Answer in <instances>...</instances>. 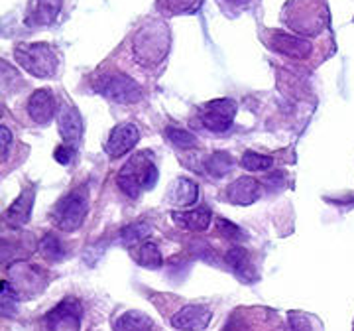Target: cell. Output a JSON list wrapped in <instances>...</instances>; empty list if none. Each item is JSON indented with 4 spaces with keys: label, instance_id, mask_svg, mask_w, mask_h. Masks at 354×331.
Instances as JSON below:
<instances>
[{
    "label": "cell",
    "instance_id": "obj_14",
    "mask_svg": "<svg viewBox=\"0 0 354 331\" xmlns=\"http://www.w3.org/2000/svg\"><path fill=\"white\" fill-rule=\"evenodd\" d=\"M260 186L254 178L234 179L227 188V199L234 205H250L258 199Z\"/></svg>",
    "mask_w": 354,
    "mask_h": 331
},
{
    "label": "cell",
    "instance_id": "obj_11",
    "mask_svg": "<svg viewBox=\"0 0 354 331\" xmlns=\"http://www.w3.org/2000/svg\"><path fill=\"white\" fill-rule=\"evenodd\" d=\"M268 46L281 55H288L293 60H305L313 51V46L309 39L297 38L291 34H283V32H272L270 39H268Z\"/></svg>",
    "mask_w": 354,
    "mask_h": 331
},
{
    "label": "cell",
    "instance_id": "obj_3",
    "mask_svg": "<svg viewBox=\"0 0 354 331\" xmlns=\"http://www.w3.org/2000/svg\"><path fill=\"white\" fill-rule=\"evenodd\" d=\"M14 57L30 75L51 77L57 69L55 51L48 44H20L14 50Z\"/></svg>",
    "mask_w": 354,
    "mask_h": 331
},
{
    "label": "cell",
    "instance_id": "obj_21",
    "mask_svg": "<svg viewBox=\"0 0 354 331\" xmlns=\"http://www.w3.org/2000/svg\"><path fill=\"white\" fill-rule=\"evenodd\" d=\"M136 262H138L140 267L160 268L162 262H164V258H162L160 249L153 242H144V244H140V249L136 251Z\"/></svg>",
    "mask_w": 354,
    "mask_h": 331
},
{
    "label": "cell",
    "instance_id": "obj_22",
    "mask_svg": "<svg viewBox=\"0 0 354 331\" xmlns=\"http://www.w3.org/2000/svg\"><path fill=\"white\" fill-rule=\"evenodd\" d=\"M205 166H207V172H209L211 176L221 178V176H225V174H228V172L232 170L234 160H232V158H230V154L227 152H215L207 158Z\"/></svg>",
    "mask_w": 354,
    "mask_h": 331
},
{
    "label": "cell",
    "instance_id": "obj_7",
    "mask_svg": "<svg viewBox=\"0 0 354 331\" xmlns=\"http://www.w3.org/2000/svg\"><path fill=\"white\" fill-rule=\"evenodd\" d=\"M81 318H83L81 304L73 298H67L46 316V328L48 331H79Z\"/></svg>",
    "mask_w": 354,
    "mask_h": 331
},
{
    "label": "cell",
    "instance_id": "obj_28",
    "mask_svg": "<svg viewBox=\"0 0 354 331\" xmlns=\"http://www.w3.org/2000/svg\"><path fill=\"white\" fill-rule=\"evenodd\" d=\"M165 2H167V8L174 14L195 12L201 4V0H165Z\"/></svg>",
    "mask_w": 354,
    "mask_h": 331
},
{
    "label": "cell",
    "instance_id": "obj_1",
    "mask_svg": "<svg viewBox=\"0 0 354 331\" xmlns=\"http://www.w3.org/2000/svg\"><path fill=\"white\" fill-rule=\"evenodd\" d=\"M158 181V168L144 152L130 158V162L122 166L118 172V188L127 193L128 197H138L144 190H152Z\"/></svg>",
    "mask_w": 354,
    "mask_h": 331
},
{
    "label": "cell",
    "instance_id": "obj_9",
    "mask_svg": "<svg viewBox=\"0 0 354 331\" xmlns=\"http://www.w3.org/2000/svg\"><path fill=\"white\" fill-rule=\"evenodd\" d=\"M140 141V132L136 125L122 123L118 127L113 128V132L109 134V141L104 144V150L109 154V158H120L127 152H130Z\"/></svg>",
    "mask_w": 354,
    "mask_h": 331
},
{
    "label": "cell",
    "instance_id": "obj_6",
    "mask_svg": "<svg viewBox=\"0 0 354 331\" xmlns=\"http://www.w3.org/2000/svg\"><path fill=\"white\" fill-rule=\"evenodd\" d=\"M236 111L239 105L232 99H215L203 107L201 123L213 132H227L234 120Z\"/></svg>",
    "mask_w": 354,
    "mask_h": 331
},
{
    "label": "cell",
    "instance_id": "obj_18",
    "mask_svg": "<svg viewBox=\"0 0 354 331\" xmlns=\"http://www.w3.org/2000/svg\"><path fill=\"white\" fill-rule=\"evenodd\" d=\"M171 219L179 227L199 233V231L209 229V225H211V209L199 207V209H193V211H176V213H171Z\"/></svg>",
    "mask_w": 354,
    "mask_h": 331
},
{
    "label": "cell",
    "instance_id": "obj_13",
    "mask_svg": "<svg viewBox=\"0 0 354 331\" xmlns=\"http://www.w3.org/2000/svg\"><path fill=\"white\" fill-rule=\"evenodd\" d=\"M55 111L53 95L48 89H38L28 99V115L38 125H48Z\"/></svg>",
    "mask_w": 354,
    "mask_h": 331
},
{
    "label": "cell",
    "instance_id": "obj_31",
    "mask_svg": "<svg viewBox=\"0 0 354 331\" xmlns=\"http://www.w3.org/2000/svg\"><path fill=\"white\" fill-rule=\"evenodd\" d=\"M10 142H12V134H10V130L4 127H0V148H2V154H0V158H2V162L6 160V156H8V148H10Z\"/></svg>",
    "mask_w": 354,
    "mask_h": 331
},
{
    "label": "cell",
    "instance_id": "obj_25",
    "mask_svg": "<svg viewBox=\"0 0 354 331\" xmlns=\"http://www.w3.org/2000/svg\"><path fill=\"white\" fill-rule=\"evenodd\" d=\"M242 168L250 170V172H264V170H270L274 160L270 156H264V154H256V152H244L241 160Z\"/></svg>",
    "mask_w": 354,
    "mask_h": 331
},
{
    "label": "cell",
    "instance_id": "obj_5",
    "mask_svg": "<svg viewBox=\"0 0 354 331\" xmlns=\"http://www.w3.org/2000/svg\"><path fill=\"white\" fill-rule=\"evenodd\" d=\"M95 91L102 97H106L114 102H122V105L138 102L144 95V91L138 83L124 73H104L97 79Z\"/></svg>",
    "mask_w": 354,
    "mask_h": 331
},
{
    "label": "cell",
    "instance_id": "obj_15",
    "mask_svg": "<svg viewBox=\"0 0 354 331\" xmlns=\"http://www.w3.org/2000/svg\"><path fill=\"white\" fill-rule=\"evenodd\" d=\"M62 10V0H32L26 22L30 26L51 24Z\"/></svg>",
    "mask_w": 354,
    "mask_h": 331
},
{
    "label": "cell",
    "instance_id": "obj_29",
    "mask_svg": "<svg viewBox=\"0 0 354 331\" xmlns=\"http://www.w3.org/2000/svg\"><path fill=\"white\" fill-rule=\"evenodd\" d=\"M218 229L225 233V237L232 239V241H239V239H244V233H242L236 225H232L227 219H218Z\"/></svg>",
    "mask_w": 354,
    "mask_h": 331
},
{
    "label": "cell",
    "instance_id": "obj_32",
    "mask_svg": "<svg viewBox=\"0 0 354 331\" xmlns=\"http://www.w3.org/2000/svg\"><path fill=\"white\" fill-rule=\"evenodd\" d=\"M228 2H230V4H234V6H246L250 0H228Z\"/></svg>",
    "mask_w": 354,
    "mask_h": 331
},
{
    "label": "cell",
    "instance_id": "obj_17",
    "mask_svg": "<svg viewBox=\"0 0 354 331\" xmlns=\"http://www.w3.org/2000/svg\"><path fill=\"white\" fill-rule=\"evenodd\" d=\"M225 260H227V265L232 268V272L244 282H254L256 280V268L252 265V258L250 255L241 249V247H234V249H230L225 256Z\"/></svg>",
    "mask_w": 354,
    "mask_h": 331
},
{
    "label": "cell",
    "instance_id": "obj_23",
    "mask_svg": "<svg viewBox=\"0 0 354 331\" xmlns=\"http://www.w3.org/2000/svg\"><path fill=\"white\" fill-rule=\"evenodd\" d=\"M39 253L46 256L48 260H51V262H59L65 256L64 247H62V242H59V239L55 235H46L41 239V242H39Z\"/></svg>",
    "mask_w": 354,
    "mask_h": 331
},
{
    "label": "cell",
    "instance_id": "obj_2",
    "mask_svg": "<svg viewBox=\"0 0 354 331\" xmlns=\"http://www.w3.org/2000/svg\"><path fill=\"white\" fill-rule=\"evenodd\" d=\"M169 46L167 28L160 22H152L140 30L134 39V57L142 65H156L164 60Z\"/></svg>",
    "mask_w": 354,
    "mask_h": 331
},
{
    "label": "cell",
    "instance_id": "obj_12",
    "mask_svg": "<svg viewBox=\"0 0 354 331\" xmlns=\"http://www.w3.org/2000/svg\"><path fill=\"white\" fill-rule=\"evenodd\" d=\"M59 132L64 136L65 144L77 148L81 144V138H83V118L79 115L75 107H62L59 111Z\"/></svg>",
    "mask_w": 354,
    "mask_h": 331
},
{
    "label": "cell",
    "instance_id": "obj_8",
    "mask_svg": "<svg viewBox=\"0 0 354 331\" xmlns=\"http://www.w3.org/2000/svg\"><path fill=\"white\" fill-rule=\"evenodd\" d=\"M8 276L18 296H34L41 292L46 286V276L41 274V270L26 262L12 265L8 268Z\"/></svg>",
    "mask_w": 354,
    "mask_h": 331
},
{
    "label": "cell",
    "instance_id": "obj_4",
    "mask_svg": "<svg viewBox=\"0 0 354 331\" xmlns=\"http://www.w3.org/2000/svg\"><path fill=\"white\" fill-rule=\"evenodd\" d=\"M88 193L87 188H77L71 193L62 197V202L53 209V221L62 231L73 233L77 231L87 215Z\"/></svg>",
    "mask_w": 354,
    "mask_h": 331
},
{
    "label": "cell",
    "instance_id": "obj_27",
    "mask_svg": "<svg viewBox=\"0 0 354 331\" xmlns=\"http://www.w3.org/2000/svg\"><path fill=\"white\" fill-rule=\"evenodd\" d=\"M290 325L291 331H321V323L313 316L301 312H291Z\"/></svg>",
    "mask_w": 354,
    "mask_h": 331
},
{
    "label": "cell",
    "instance_id": "obj_30",
    "mask_svg": "<svg viewBox=\"0 0 354 331\" xmlns=\"http://www.w3.org/2000/svg\"><path fill=\"white\" fill-rule=\"evenodd\" d=\"M73 156H75V148H73V146H69V144L59 146V148L55 150V160H57L62 166L69 164V162L73 160Z\"/></svg>",
    "mask_w": 354,
    "mask_h": 331
},
{
    "label": "cell",
    "instance_id": "obj_19",
    "mask_svg": "<svg viewBox=\"0 0 354 331\" xmlns=\"http://www.w3.org/2000/svg\"><path fill=\"white\" fill-rule=\"evenodd\" d=\"M199 197V186L187 178H177L169 188V202L177 207H189Z\"/></svg>",
    "mask_w": 354,
    "mask_h": 331
},
{
    "label": "cell",
    "instance_id": "obj_10",
    "mask_svg": "<svg viewBox=\"0 0 354 331\" xmlns=\"http://www.w3.org/2000/svg\"><path fill=\"white\" fill-rule=\"evenodd\" d=\"M211 310L201 304H189L183 306L176 316L171 318V325L179 331H201L211 323Z\"/></svg>",
    "mask_w": 354,
    "mask_h": 331
},
{
    "label": "cell",
    "instance_id": "obj_16",
    "mask_svg": "<svg viewBox=\"0 0 354 331\" xmlns=\"http://www.w3.org/2000/svg\"><path fill=\"white\" fill-rule=\"evenodd\" d=\"M34 197H36V193L32 188H28L20 193V197L14 202L10 207H8V211H6V221H8V225H12V227H22L28 223V219L32 215V207H34Z\"/></svg>",
    "mask_w": 354,
    "mask_h": 331
},
{
    "label": "cell",
    "instance_id": "obj_26",
    "mask_svg": "<svg viewBox=\"0 0 354 331\" xmlns=\"http://www.w3.org/2000/svg\"><path fill=\"white\" fill-rule=\"evenodd\" d=\"M165 134H167V141L171 142L174 146H177V148H193L197 144V136L187 132V130H183V128L167 127Z\"/></svg>",
    "mask_w": 354,
    "mask_h": 331
},
{
    "label": "cell",
    "instance_id": "obj_24",
    "mask_svg": "<svg viewBox=\"0 0 354 331\" xmlns=\"http://www.w3.org/2000/svg\"><path fill=\"white\" fill-rule=\"evenodd\" d=\"M150 233H152V227L148 223H134V225H128V227L120 231V241L124 242L127 247H132L142 239H146Z\"/></svg>",
    "mask_w": 354,
    "mask_h": 331
},
{
    "label": "cell",
    "instance_id": "obj_20",
    "mask_svg": "<svg viewBox=\"0 0 354 331\" xmlns=\"http://www.w3.org/2000/svg\"><path fill=\"white\" fill-rule=\"evenodd\" d=\"M152 319L136 310L124 312L114 321V331H152Z\"/></svg>",
    "mask_w": 354,
    "mask_h": 331
}]
</instances>
